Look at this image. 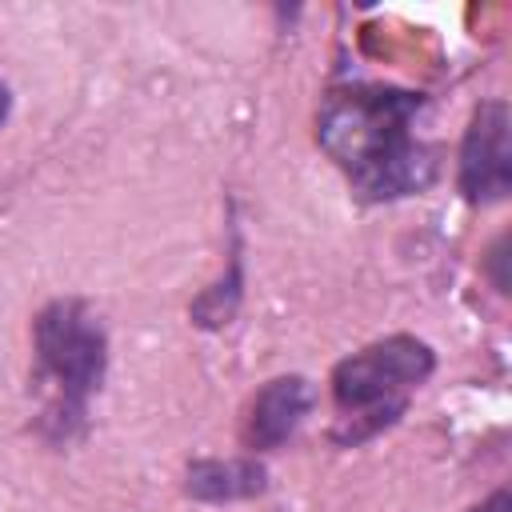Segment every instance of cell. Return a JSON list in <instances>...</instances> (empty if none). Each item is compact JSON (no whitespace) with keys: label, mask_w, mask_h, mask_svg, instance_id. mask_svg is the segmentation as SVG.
I'll return each mask as SVG.
<instances>
[{"label":"cell","mask_w":512,"mask_h":512,"mask_svg":"<svg viewBox=\"0 0 512 512\" xmlns=\"http://www.w3.org/2000/svg\"><path fill=\"white\" fill-rule=\"evenodd\" d=\"M264 488V472L252 460H200L188 468V492L200 500H236Z\"/></svg>","instance_id":"8992f818"},{"label":"cell","mask_w":512,"mask_h":512,"mask_svg":"<svg viewBox=\"0 0 512 512\" xmlns=\"http://www.w3.org/2000/svg\"><path fill=\"white\" fill-rule=\"evenodd\" d=\"M512 508V500H508V492H496L492 500H484L480 508H472V512H508Z\"/></svg>","instance_id":"52a82bcc"},{"label":"cell","mask_w":512,"mask_h":512,"mask_svg":"<svg viewBox=\"0 0 512 512\" xmlns=\"http://www.w3.org/2000/svg\"><path fill=\"white\" fill-rule=\"evenodd\" d=\"M512 184L508 152V104L484 100L460 144V192L468 200H500Z\"/></svg>","instance_id":"277c9868"},{"label":"cell","mask_w":512,"mask_h":512,"mask_svg":"<svg viewBox=\"0 0 512 512\" xmlns=\"http://www.w3.org/2000/svg\"><path fill=\"white\" fill-rule=\"evenodd\" d=\"M420 96L380 84L332 88L320 104V148L344 168L364 200H396L432 184L436 160L416 140Z\"/></svg>","instance_id":"6da1fadb"},{"label":"cell","mask_w":512,"mask_h":512,"mask_svg":"<svg viewBox=\"0 0 512 512\" xmlns=\"http://www.w3.org/2000/svg\"><path fill=\"white\" fill-rule=\"evenodd\" d=\"M308 404H312V388L304 376L268 380L260 388V396L252 400V412H248V444L252 448L284 444L300 428V420L308 416Z\"/></svg>","instance_id":"5b68a950"},{"label":"cell","mask_w":512,"mask_h":512,"mask_svg":"<svg viewBox=\"0 0 512 512\" xmlns=\"http://www.w3.org/2000/svg\"><path fill=\"white\" fill-rule=\"evenodd\" d=\"M428 372H432V348L416 336H388L340 360L332 372V396L340 416L360 424L352 440L392 424L404 412L408 392Z\"/></svg>","instance_id":"3957f363"},{"label":"cell","mask_w":512,"mask_h":512,"mask_svg":"<svg viewBox=\"0 0 512 512\" xmlns=\"http://www.w3.org/2000/svg\"><path fill=\"white\" fill-rule=\"evenodd\" d=\"M8 108H12V96H8V84L0 80V124H4V116H8Z\"/></svg>","instance_id":"ba28073f"},{"label":"cell","mask_w":512,"mask_h":512,"mask_svg":"<svg viewBox=\"0 0 512 512\" xmlns=\"http://www.w3.org/2000/svg\"><path fill=\"white\" fill-rule=\"evenodd\" d=\"M36 368L52 392L44 416L68 436L104 376V328L80 300H56L36 316Z\"/></svg>","instance_id":"7a4b0ae2"}]
</instances>
